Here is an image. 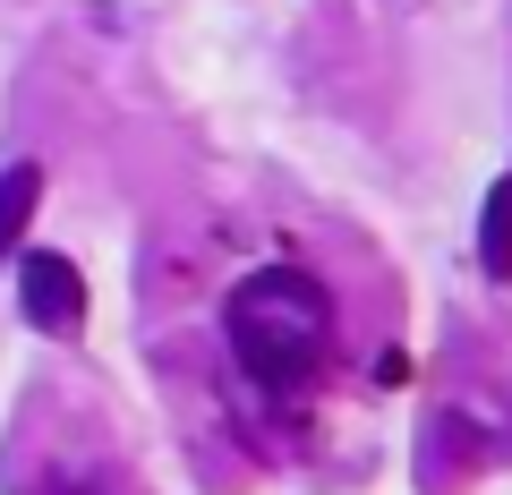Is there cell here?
<instances>
[{
    "mask_svg": "<svg viewBox=\"0 0 512 495\" xmlns=\"http://www.w3.org/2000/svg\"><path fill=\"white\" fill-rule=\"evenodd\" d=\"M222 333H231V359L256 393L299 402L333 359V299L308 265H256L222 299Z\"/></svg>",
    "mask_w": 512,
    "mask_h": 495,
    "instance_id": "cell-1",
    "label": "cell"
},
{
    "mask_svg": "<svg viewBox=\"0 0 512 495\" xmlns=\"http://www.w3.org/2000/svg\"><path fill=\"white\" fill-rule=\"evenodd\" d=\"M18 308L35 316L43 333H60V342L86 325V282H77V265L60 257V248H26V265H18Z\"/></svg>",
    "mask_w": 512,
    "mask_h": 495,
    "instance_id": "cell-2",
    "label": "cell"
},
{
    "mask_svg": "<svg viewBox=\"0 0 512 495\" xmlns=\"http://www.w3.org/2000/svg\"><path fill=\"white\" fill-rule=\"evenodd\" d=\"M478 265H487V282H512V171L487 188V214H478Z\"/></svg>",
    "mask_w": 512,
    "mask_h": 495,
    "instance_id": "cell-3",
    "label": "cell"
},
{
    "mask_svg": "<svg viewBox=\"0 0 512 495\" xmlns=\"http://www.w3.org/2000/svg\"><path fill=\"white\" fill-rule=\"evenodd\" d=\"M35 197H43V171L18 163L9 180H0V265H9V248H18V231L35 222Z\"/></svg>",
    "mask_w": 512,
    "mask_h": 495,
    "instance_id": "cell-4",
    "label": "cell"
},
{
    "mask_svg": "<svg viewBox=\"0 0 512 495\" xmlns=\"http://www.w3.org/2000/svg\"><path fill=\"white\" fill-rule=\"evenodd\" d=\"M52 495H86V487H52Z\"/></svg>",
    "mask_w": 512,
    "mask_h": 495,
    "instance_id": "cell-5",
    "label": "cell"
}]
</instances>
